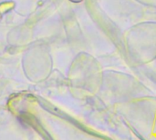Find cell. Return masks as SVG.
<instances>
[{
    "label": "cell",
    "instance_id": "cell-1",
    "mask_svg": "<svg viewBox=\"0 0 156 140\" xmlns=\"http://www.w3.org/2000/svg\"><path fill=\"white\" fill-rule=\"evenodd\" d=\"M69 1H71V2H73V3H80V2H82L83 0H69Z\"/></svg>",
    "mask_w": 156,
    "mask_h": 140
}]
</instances>
